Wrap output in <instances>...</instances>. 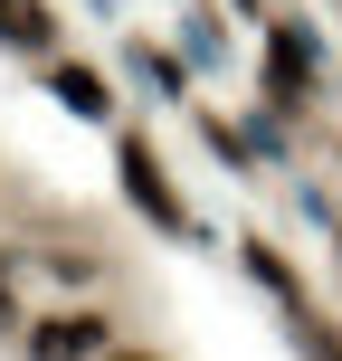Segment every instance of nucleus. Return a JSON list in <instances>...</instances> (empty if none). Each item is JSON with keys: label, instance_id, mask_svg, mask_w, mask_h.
Masks as SVG:
<instances>
[{"label": "nucleus", "instance_id": "nucleus-1", "mask_svg": "<svg viewBox=\"0 0 342 361\" xmlns=\"http://www.w3.org/2000/svg\"><path fill=\"white\" fill-rule=\"evenodd\" d=\"M114 171H124V190H133V209L152 219V228L162 238H200V209L190 200L171 190V171H162V152L143 143V133H124V143H114Z\"/></svg>", "mask_w": 342, "mask_h": 361}, {"label": "nucleus", "instance_id": "nucleus-2", "mask_svg": "<svg viewBox=\"0 0 342 361\" xmlns=\"http://www.w3.org/2000/svg\"><path fill=\"white\" fill-rule=\"evenodd\" d=\"M105 343H114V314H95V305H48V314L19 324V352L29 361H95Z\"/></svg>", "mask_w": 342, "mask_h": 361}, {"label": "nucleus", "instance_id": "nucleus-3", "mask_svg": "<svg viewBox=\"0 0 342 361\" xmlns=\"http://www.w3.org/2000/svg\"><path fill=\"white\" fill-rule=\"evenodd\" d=\"M267 95H276L286 114H305V95H314V38L295 29V19L267 38Z\"/></svg>", "mask_w": 342, "mask_h": 361}, {"label": "nucleus", "instance_id": "nucleus-4", "mask_svg": "<svg viewBox=\"0 0 342 361\" xmlns=\"http://www.w3.org/2000/svg\"><path fill=\"white\" fill-rule=\"evenodd\" d=\"M0 38L29 48V57H48L57 48V10H48V0H0Z\"/></svg>", "mask_w": 342, "mask_h": 361}, {"label": "nucleus", "instance_id": "nucleus-5", "mask_svg": "<svg viewBox=\"0 0 342 361\" xmlns=\"http://www.w3.org/2000/svg\"><path fill=\"white\" fill-rule=\"evenodd\" d=\"M57 95H67V114H114V95H105L95 67H57Z\"/></svg>", "mask_w": 342, "mask_h": 361}, {"label": "nucleus", "instance_id": "nucleus-6", "mask_svg": "<svg viewBox=\"0 0 342 361\" xmlns=\"http://www.w3.org/2000/svg\"><path fill=\"white\" fill-rule=\"evenodd\" d=\"M95 361H162V352H143V343H105Z\"/></svg>", "mask_w": 342, "mask_h": 361}]
</instances>
